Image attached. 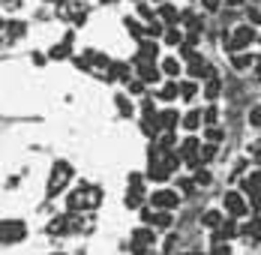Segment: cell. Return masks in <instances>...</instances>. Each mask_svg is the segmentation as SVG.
<instances>
[{"label": "cell", "instance_id": "obj_34", "mask_svg": "<svg viewBox=\"0 0 261 255\" xmlns=\"http://www.w3.org/2000/svg\"><path fill=\"white\" fill-rule=\"evenodd\" d=\"M48 3H63V0H48Z\"/></svg>", "mask_w": 261, "mask_h": 255}, {"label": "cell", "instance_id": "obj_22", "mask_svg": "<svg viewBox=\"0 0 261 255\" xmlns=\"http://www.w3.org/2000/svg\"><path fill=\"white\" fill-rule=\"evenodd\" d=\"M183 39H186V33H183L180 27H165V33H162V42H165L168 48H180Z\"/></svg>", "mask_w": 261, "mask_h": 255}, {"label": "cell", "instance_id": "obj_20", "mask_svg": "<svg viewBox=\"0 0 261 255\" xmlns=\"http://www.w3.org/2000/svg\"><path fill=\"white\" fill-rule=\"evenodd\" d=\"M69 54H72V33H66V36H63V42H57V45L48 51V57H51V60H66Z\"/></svg>", "mask_w": 261, "mask_h": 255}, {"label": "cell", "instance_id": "obj_21", "mask_svg": "<svg viewBox=\"0 0 261 255\" xmlns=\"http://www.w3.org/2000/svg\"><path fill=\"white\" fill-rule=\"evenodd\" d=\"M228 60H231V66H234L237 72H246V69H252V66H255V57H252L249 51H240V54H228Z\"/></svg>", "mask_w": 261, "mask_h": 255}, {"label": "cell", "instance_id": "obj_8", "mask_svg": "<svg viewBox=\"0 0 261 255\" xmlns=\"http://www.w3.org/2000/svg\"><path fill=\"white\" fill-rule=\"evenodd\" d=\"M138 219H141V225L153 228L156 234H165V231L174 225V213H165V210H153V207H141V210H138Z\"/></svg>", "mask_w": 261, "mask_h": 255}, {"label": "cell", "instance_id": "obj_26", "mask_svg": "<svg viewBox=\"0 0 261 255\" xmlns=\"http://www.w3.org/2000/svg\"><path fill=\"white\" fill-rule=\"evenodd\" d=\"M21 6H24V0H0L3 12H21Z\"/></svg>", "mask_w": 261, "mask_h": 255}, {"label": "cell", "instance_id": "obj_14", "mask_svg": "<svg viewBox=\"0 0 261 255\" xmlns=\"http://www.w3.org/2000/svg\"><path fill=\"white\" fill-rule=\"evenodd\" d=\"M180 129L186 135H195L198 129H204V120H201V108H189L186 114H180Z\"/></svg>", "mask_w": 261, "mask_h": 255}, {"label": "cell", "instance_id": "obj_7", "mask_svg": "<svg viewBox=\"0 0 261 255\" xmlns=\"http://www.w3.org/2000/svg\"><path fill=\"white\" fill-rule=\"evenodd\" d=\"M159 240L162 234H156L147 225H138V228L129 231V252L132 255H150L153 249H159Z\"/></svg>", "mask_w": 261, "mask_h": 255}, {"label": "cell", "instance_id": "obj_19", "mask_svg": "<svg viewBox=\"0 0 261 255\" xmlns=\"http://www.w3.org/2000/svg\"><path fill=\"white\" fill-rule=\"evenodd\" d=\"M24 33H27V24H24V21H18V18L3 24V36H6V42H18Z\"/></svg>", "mask_w": 261, "mask_h": 255}, {"label": "cell", "instance_id": "obj_6", "mask_svg": "<svg viewBox=\"0 0 261 255\" xmlns=\"http://www.w3.org/2000/svg\"><path fill=\"white\" fill-rule=\"evenodd\" d=\"M180 204H183V195H180V189H174V186H156V189L147 192V207H153V210L174 213Z\"/></svg>", "mask_w": 261, "mask_h": 255}, {"label": "cell", "instance_id": "obj_24", "mask_svg": "<svg viewBox=\"0 0 261 255\" xmlns=\"http://www.w3.org/2000/svg\"><path fill=\"white\" fill-rule=\"evenodd\" d=\"M114 105H117L120 117H135V102L129 99V93H117L114 96Z\"/></svg>", "mask_w": 261, "mask_h": 255}, {"label": "cell", "instance_id": "obj_36", "mask_svg": "<svg viewBox=\"0 0 261 255\" xmlns=\"http://www.w3.org/2000/svg\"><path fill=\"white\" fill-rule=\"evenodd\" d=\"M189 3H195V0H189Z\"/></svg>", "mask_w": 261, "mask_h": 255}, {"label": "cell", "instance_id": "obj_12", "mask_svg": "<svg viewBox=\"0 0 261 255\" xmlns=\"http://www.w3.org/2000/svg\"><path fill=\"white\" fill-rule=\"evenodd\" d=\"M135 63H159V42L141 39L138 42V54H135Z\"/></svg>", "mask_w": 261, "mask_h": 255}, {"label": "cell", "instance_id": "obj_2", "mask_svg": "<svg viewBox=\"0 0 261 255\" xmlns=\"http://www.w3.org/2000/svg\"><path fill=\"white\" fill-rule=\"evenodd\" d=\"M255 42H258V27H252L249 21H240V24L228 27L225 36H222V48H225V54L249 51Z\"/></svg>", "mask_w": 261, "mask_h": 255}, {"label": "cell", "instance_id": "obj_5", "mask_svg": "<svg viewBox=\"0 0 261 255\" xmlns=\"http://www.w3.org/2000/svg\"><path fill=\"white\" fill-rule=\"evenodd\" d=\"M30 237V225L18 216H0V246H21Z\"/></svg>", "mask_w": 261, "mask_h": 255}, {"label": "cell", "instance_id": "obj_25", "mask_svg": "<svg viewBox=\"0 0 261 255\" xmlns=\"http://www.w3.org/2000/svg\"><path fill=\"white\" fill-rule=\"evenodd\" d=\"M222 138H225V129L219 126V123H216V126H204V141H207V144H219Z\"/></svg>", "mask_w": 261, "mask_h": 255}, {"label": "cell", "instance_id": "obj_11", "mask_svg": "<svg viewBox=\"0 0 261 255\" xmlns=\"http://www.w3.org/2000/svg\"><path fill=\"white\" fill-rule=\"evenodd\" d=\"M225 222H228V216H225L219 207H207V210L201 213V228H207L210 234H216V231L222 228Z\"/></svg>", "mask_w": 261, "mask_h": 255}, {"label": "cell", "instance_id": "obj_1", "mask_svg": "<svg viewBox=\"0 0 261 255\" xmlns=\"http://www.w3.org/2000/svg\"><path fill=\"white\" fill-rule=\"evenodd\" d=\"M105 201V192L99 183H90V180H79L66 195H63V204H66V213H87L93 216Z\"/></svg>", "mask_w": 261, "mask_h": 255}, {"label": "cell", "instance_id": "obj_35", "mask_svg": "<svg viewBox=\"0 0 261 255\" xmlns=\"http://www.w3.org/2000/svg\"><path fill=\"white\" fill-rule=\"evenodd\" d=\"M255 45H261V33H258V42H255Z\"/></svg>", "mask_w": 261, "mask_h": 255}, {"label": "cell", "instance_id": "obj_9", "mask_svg": "<svg viewBox=\"0 0 261 255\" xmlns=\"http://www.w3.org/2000/svg\"><path fill=\"white\" fill-rule=\"evenodd\" d=\"M177 156H180V165H186V168H201V138L198 135H186L180 144H177Z\"/></svg>", "mask_w": 261, "mask_h": 255}, {"label": "cell", "instance_id": "obj_27", "mask_svg": "<svg viewBox=\"0 0 261 255\" xmlns=\"http://www.w3.org/2000/svg\"><path fill=\"white\" fill-rule=\"evenodd\" d=\"M246 21H249L252 27L261 24V6H249V9H246Z\"/></svg>", "mask_w": 261, "mask_h": 255}, {"label": "cell", "instance_id": "obj_28", "mask_svg": "<svg viewBox=\"0 0 261 255\" xmlns=\"http://www.w3.org/2000/svg\"><path fill=\"white\" fill-rule=\"evenodd\" d=\"M201 9L210 12V15H216V12L222 9V0H201Z\"/></svg>", "mask_w": 261, "mask_h": 255}, {"label": "cell", "instance_id": "obj_30", "mask_svg": "<svg viewBox=\"0 0 261 255\" xmlns=\"http://www.w3.org/2000/svg\"><path fill=\"white\" fill-rule=\"evenodd\" d=\"M252 72H255V78L261 81V57H255V66H252Z\"/></svg>", "mask_w": 261, "mask_h": 255}, {"label": "cell", "instance_id": "obj_29", "mask_svg": "<svg viewBox=\"0 0 261 255\" xmlns=\"http://www.w3.org/2000/svg\"><path fill=\"white\" fill-rule=\"evenodd\" d=\"M222 6H228V9H240V6H246V0H222Z\"/></svg>", "mask_w": 261, "mask_h": 255}, {"label": "cell", "instance_id": "obj_17", "mask_svg": "<svg viewBox=\"0 0 261 255\" xmlns=\"http://www.w3.org/2000/svg\"><path fill=\"white\" fill-rule=\"evenodd\" d=\"M156 99L159 102H177L180 99V81H165L156 90Z\"/></svg>", "mask_w": 261, "mask_h": 255}, {"label": "cell", "instance_id": "obj_33", "mask_svg": "<svg viewBox=\"0 0 261 255\" xmlns=\"http://www.w3.org/2000/svg\"><path fill=\"white\" fill-rule=\"evenodd\" d=\"M48 255H66V252H48Z\"/></svg>", "mask_w": 261, "mask_h": 255}, {"label": "cell", "instance_id": "obj_4", "mask_svg": "<svg viewBox=\"0 0 261 255\" xmlns=\"http://www.w3.org/2000/svg\"><path fill=\"white\" fill-rule=\"evenodd\" d=\"M219 210H222L231 222H246V219L252 216V204H249V198H246L240 189H225Z\"/></svg>", "mask_w": 261, "mask_h": 255}, {"label": "cell", "instance_id": "obj_13", "mask_svg": "<svg viewBox=\"0 0 261 255\" xmlns=\"http://www.w3.org/2000/svg\"><path fill=\"white\" fill-rule=\"evenodd\" d=\"M135 78L144 81L147 87H150V84H159V81H162L159 63H135Z\"/></svg>", "mask_w": 261, "mask_h": 255}, {"label": "cell", "instance_id": "obj_18", "mask_svg": "<svg viewBox=\"0 0 261 255\" xmlns=\"http://www.w3.org/2000/svg\"><path fill=\"white\" fill-rule=\"evenodd\" d=\"M201 93V84L192 78H180V102H195Z\"/></svg>", "mask_w": 261, "mask_h": 255}, {"label": "cell", "instance_id": "obj_16", "mask_svg": "<svg viewBox=\"0 0 261 255\" xmlns=\"http://www.w3.org/2000/svg\"><path fill=\"white\" fill-rule=\"evenodd\" d=\"M219 93H222V78L219 75H210L204 84H201V96L207 102H216L219 99Z\"/></svg>", "mask_w": 261, "mask_h": 255}, {"label": "cell", "instance_id": "obj_3", "mask_svg": "<svg viewBox=\"0 0 261 255\" xmlns=\"http://www.w3.org/2000/svg\"><path fill=\"white\" fill-rule=\"evenodd\" d=\"M75 183V168L66 162V159H57L48 171V180H45V198H60L72 189Z\"/></svg>", "mask_w": 261, "mask_h": 255}, {"label": "cell", "instance_id": "obj_23", "mask_svg": "<svg viewBox=\"0 0 261 255\" xmlns=\"http://www.w3.org/2000/svg\"><path fill=\"white\" fill-rule=\"evenodd\" d=\"M207 255H234V246H231V240H219V237H210Z\"/></svg>", "mask_w": 261, "mask_h": 255}, {"label": "cell", "instance_id": "obj_15", "mask_svg": "<svg viewBox=\"0 0 261 255\" xmlns=\"http://www.w3.org/2000/svg\"><path fill=\"white\" fill-rule=\"evenodd\" d=\"M156 117H159V129H162V132L180 129V111H177V108H162V111H156Z\"/></svg>", "mask_w": 261, "mask_h": 255}, {"label": "cell", "instance_id": "obj_32", "mask_svg": "<svg viewBox=\"0 0 261 255\" xmlns=\"http://www.w3.org/2000/svg\"><path fill=\"white\" fill-rule=\"evenodd\" d=\"M3 24H6V21H3V15H0V33H3Z\"/></svg>", "mask_w": 261, "mask_h": 255}, {"label": "cell", "instance_id": "obj_31", "mask_svg": "<svg viewBox=\"0 0 261 255\" xmlns=\"http://www.w3.org/2000/svg\"><path fill=\"white\" fill-rule=\"evenodd\" d=\"M246 3H252V6H261V0H246Z\"/></svg>", "mask_w": 261, "mask_h": 255}, {"label": "cell", "instance_id": "obj_10", "mask_svg": "<svg viewBox=\"0 0 261 255\" xmlns=\"http://www.w3.org/2000/svg\"><path fill=\"white\" fill-rule=\"evenodd\" d=\"M159 72H162V78H168V81H180V75H183V60L177 57V54L162 57V60H159Z\"/></svg>", "mask_w": 261, "mask_h": 255}]
</instances>
